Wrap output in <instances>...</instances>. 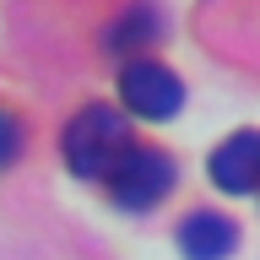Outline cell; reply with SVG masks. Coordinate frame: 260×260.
Here are the masks:
<instances>
[{
    "label": "cell",
    "instance_id": "obj_7",
    "mask_svg": "<svg viewBox=\"0 0 260 260\" xmlns=\"http://www.w3.org/2000/svg\"><path fill=\"white\" fill-rule=\"evenodd\" d=\"M16 146H22V125H16V114L0 109V168L16 157Z\"/></svg>",
    "mask_w": 260,
    "mask_h": 260
},
{
    "label": "cell",
    "instance_id": "obj_1",
    "mask_svg": "<svg viewBox=\"0 0 260 260\" xmlns=\"http://www.w3.org/2000/svg\"><path fill=\"white\" fill-rule=\"evenodd\" d=\"M130 152H136L130 125H125V114L109 109V103H92V109H81L76 119L65 125V162H71V174H81V179H103V184H109V174Z\"/></svg>",
    "mask_w": 260,
    "mask_h": 260
},
{
    "label": "cell",
    "instance_id": "obj_2",
    "mask_svg": "<svg viewBox=\"0 0 260 260\" xmlns=\"http://www.w3.org/2000/svg\"><path fill=\"white\" fill-rule=\"evenodd\" d=\"M168 190H174V162L162 157L157 146H136V152L109 174V195H114V206H125V211L157 206Z\"/></svg>",
    "mask_w": 260,
    "mask_h": 260
},
{
    "label": "cell",
    "instance_id": "obj_5",
    "mask_svg": "<svg viewBox=\"0 0 260 260\" xmlns=\"http://www.w3.org/2000/svg\"><path fill=\"white\" fill-rule=\"evenodd\" d=\"M233 244H239V233H233V222L217 217V211H195V217H184V228H179V249L190 260H222Z\"/></svg>",
    "mask_w": 260,
    "mask_h": 260
},
{
    "label": "cell",
    "instance_id": "obj_4",
    "mask_svg": "<svg viewBox=\"0 0 260 260\" xmlns=\"http://www.w3.org/2000/svg\"><path fill=\"white\" fill-rule=\"evenodd\" d=\"M211 184L228 190V195L260 190V136L255 130H239V136H228V141L211 152Z\"/></svg>",
    "mask_w": 260,
    "mask_h": 260
},
{
    "label": "cell",
    "instance_id": "obj_3",
    "mask_svg": "<svg viewBox=\"0 0 260 260\" xmlns=\"http://www.w3.org/2000/svg\"><path fill=\"white\" fill-rule=\"evenodd\" d=\"M119 92H125V109L136 119H174L179 103H184L179 76L157 60H130L125 76H119Z\"/></svg>",
    "mask_w": 260,
    "mask_h": 260
},
{
    "label": "cell",
    "instance_id": "obj_6",
    "mask_svg": "<svg viewBox=\"0 0 260 260\" xmlns=\"http://www.w3.org/2000/svg\"><path fill=\"white\" fill-rule=\"evenodd\" d=\"M152 38H157V16H152V6H130L125 22L109 32V49H114V54H130V49H146Z\"/></svg>",
    "mask_w": 260,
    "mask_h": 260
}]
</instances>
